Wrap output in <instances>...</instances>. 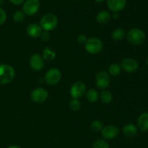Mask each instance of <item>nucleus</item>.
<instances>
[{"label":"nucleus","mask_w":148,"mask_h":148,"mask_svg":"<svg viewBox=\"0 0 148 148\" xmlns=\"http://www.w3.org/2000/svg\"><path fill=\"white\" fill-rule=\"evenodd\" d=\"M127 41L132 45H140L145 41L146 36L144 31L139 28H132L127 34Z\"/></svg>","instance_id":"obj_1"},{"label":"nucleus","mask_w":148,"mask_h":148,"mask_svg":"<svg viewBox=\"0 0 148 148\" xmlns=\"http://www.w3.org/2000/svg\"><path fill=\"white\" fill-rule=\"evenodd\" d=\"M15 72L14 68L9 65H0V84H7L14 78Z\"/></svg>","instance_id":"obj_2"},{"label":"nucleus","mask_w":148,"mask_h":148,"mask_svg":"<svg viewBox=\"0 0 148 148\" xmlns=\"http://www.w3.org/2000/svg\"><path fill=\"white\" fill-rule=\"evenodd\" d=\"M58 25V17L52 13H47L40 20V27L46 31L53 30Z\"/></svg>","instance_id":"obj_3"},{"label":"nucleus","mask_w":148,"mask_h":148,"mask_svg":"<svg viewBox=\"0 0 148 148\" xmlns=\"http://www.w3.org/2000/svg\"><path fill=\"white\" fill-rule=\"evenodd\" d=\"M85 44L87 52L92 55L99 53L103 49V42L98 38H90L88 39Z\"/></svg>","instance_id":"obj_4"},{"label":"nucleus","mask_w":148,"mask_h":148,"mask_svg":"<svg viewBox=\"0 0 148 148\" xmlns=\"http://www.w3.org/2000/svg\"><path fill=\"white\" fill-rule=\"evenodd\" d=\"M40 7L38 0H26L23 4V12L29 16L36 14Z\"/></svg>","instance_id":"obj_5"},{"label":"nucleus","mask_w":148,"mask_h":148,"mask_svg":"<svg viewBox=\"0 0 148 148\" xmlns=\"http://www.w3.org/2000/svg\"><path fill=\"white\" fill-rule=\"evenodd\" d=\"M110 82H111V78L108 73L106 71H100L97 73L95 77V83L96 85L100 89H104L108 87Z\"/></svg>","instance_id":"obj_6"},{"label":"nucleus","mask_w":148,"mask_h":148,"mask_svg":"<svg viewBox=\"0 0 148 148\" xmlns=\"http://www.w3.org/2000/svg\"><path fill=\"white\" fill-rule=\"evenodd\" d=\"M62 78V74L59 70L57 68H51L46 72L45 75V81L48 84L54 85L60 81Z\"/></svg>","instance_id":"obj_7"},{"label":"nucleus","mask_w":148,"mask_h":148,"mask_svg":"<svg viewBox=\"0 0 148 148\" xmlns=\"http://www.w3.org/2000/svg\"><path fill=\"white\" fill-rule=\"evenodd\" d=\"M85 91H86V86L85 84L80 81H77L71 87L70 94L73 99H79L85 94Z\"/></svg>","instance_id":"obj_8"},{"label":"nucleus","mask_w":148,"mask_h":148,"mask_svg":"<svg viewBox=\"0 0 148 148\" xmlns=\"http://www.w3.org/2000/svg\"><path fill=\"white\" fill-rule=\"evenodd\" d=\"M48 97V93L46 89L43 88H36L33 90L30 94V98L33 102L41 103L46 101Z\"/></svg>","instance_id":"obj_9"},{"label":"nucleus","mask_w":148,"mask_h":148,"mask_svg":"<svg viewBox=\"0 0 148 148\" xmlns=\"http://www.w3.org/2000/svg\"><path fill=\"white\" fill-rule=\"evenodd\" d=\"M119 128L114 125H108L103 128L101 130V134L106 139H113L119 134Z\"/></svg>","instance_id":"obj_10"},{"label":"nucleus","mask_w":148,"mask_h":148,"mask_svg":"<svg viewBox=\"0 0 148 148\" xmlns=\"http://www.w3.org/2000/svg\"><path fill=\"white\" fill-rule=\"evenodd\" d=\"M121 68L128 73H133L138 69V63L132 58H125L121 62Z\"/></svg>","instance_id":"obj_11"},{"label":"nucleus","mask_w":148,"mask_h":148,"mask_svg":"<svg viewBox=\"0 0 148 148\" xmlns=\"http://www.w3.org/2000/svg\"><path fill=\"white\" fill-rule=\"evenodd\" d=\"M30 67L34 71H40L44 66V59L43 57L38 54H35L31 56L30 59Z\"/></svg>","instance_id":"obj_12"},{"label":"nucleus","mask_w":148,"mask_h":148,"mask_svg":"<svg viewBox=\"0 0 148 148\" xmlns=\"http://www.w3.org/2000/svg\"><path fill=\"white\" fill-rule=\"evenodd\" d=\"M127 0H108L107 6L111 11L118 12L125 7Z\"/></svg>","instance_id":"obj_13"},{"label":"nucleus","mask_w":148,"mask_h":148,"mask_svg":"<svg viewBox=\"0 0 148 148\" xmlns=\"http://www.w3.org/2000/svg\"><path fill=\"white\" fill-rule=\"evenodd\" d=\"M137 126L141 131H148V113H143L139 116L137 120Z\"/></svg>","instance_id":"obj_14"},{"label":"nucleus","mask_w":148,"mask_h":148,"mask_svg":"<svg viewBox=\"0 0 148 148\" xmlns=\"http://www.w3.org/2000/svg\"><path fill=\"white\" fill-rule=\"evenodd\" d=\"M27 33L32 38H38L42 33V28L38 25L30 24L27 28Z\"/></svg>","instance_id":"obj_15"},{"label":"nucleus","mask_w":148,"mask_h":148,"mask_svg":"<svg viewBox=\"0 0 148 148\" xmlns=\"http://www.w3.org/2000/svg\"><path fill=\"white\" fill-rule=\"evenodd\" d=\"M111 15L107 10H102L97 15L96 20L100 24H106L111 20Z\"/></svg>","instance_id":"obj_16"},{"label":"nucleus","mask_w":148,"mask_h":148,"mask_svg":"<svg viewBox=\"0 0 148 148\" xmlns=\"http://www.w3.org/2000/svg\"><path fill=\"white\" fill-rule=\"evenodd\" d=\"M137 132H138L137 128L134 124H132V123H129V124L125 125L124 129H123V133H124V134L127 137L129 138L134 137V136L137 135Z\"/></svg>","instance_id":"obj_17"},{"label":"nucleus","mask_w":148,"mask_h":148,"mask_svg":"<svg viewBox=\"0 0 148 148\" xmlns=\"http://www.w3.org/2000/svg\"><path fill=\"white\" fill-rule=\"evenodd\" d=\"M86 99L88 100V102L91 103H94L98 100V94L97 91L93 89H89L88 91H86Z\"/></svg>","instance_id":"obj_18"},{"label":"nucleus","mask_w":148,"mask_h":148,"mask_svg":"<svg viewBox=\"0 0 148 148\" xmlns=\"http://www.w3.org/2000/svg\"><path fill=\"white\" fill-rule=\"evenodd\" d=\"M56 57V53L50 48L47 47L43 50V58L46 61L53 60Z\"/></svg>","instance_id":"obj_19"},{"label":"nucleus","mask_w":148,"mask_h":148,"mask_svg":"<svg viewBox=\"0 0 148 148\" xmlns=\"http://www.w3.org/2000/svg\"><path fill=\"white\" fill-rule=\"evenodd\" d=\"M100 98L103 102L105 103V104H108L112 101L113 96L109 91L104 90V91H101V94H100Z\"/></svg>","instance_id":"obj_20"},{"label":"nucleus","mask_w":148,"mask_h":148,"mask_svg":"<svg viewBox=\"0 0 148 148\" xmlns=\"http://www.w3.org/2000/svg\"><path fill=\"white\" fill-rule=\"evenodd\" d=\"M112 38L116 41H121L125 36V30L123 28H117L112 33Z\"/></svg>","instance_id":"obj_21"},{"label":"nucleus","mask_w":148,"mask_h":148,"mask_svg":"<svg viewBox=\"0 0 148 148\" xmlns=\"http://www.w3.org/2000/svg\"><path fill=\"white\" fill-rule=\"evenodd\" d=\"M108 71L111 75L116 76V75H119L120 72H121V66L117 63L111 64L108 68Z\"/></svg>","instance_id":"obj_22"},{"label":"nucleus","mask_w":148,"mask_h":148,"mask_svg":"<svg viewBox=\"0 0 148 148\" xmlns=\"http://www.w3.org/2000/svg\"><path fill=\"white\" fill-rule=\"evenodd\" d=\"M92 148H109V144L106 139H100L94 142Z\"/></svg>","instance_id":"obj_23"},{"label":"nucleus","mask_w":148,"mask_h":148,"mask_svg":"<svg viewBox=\"0 0 148 148\" xmlns=\"http://www.w3.org/2000/svg\"><path fill=\"white\" fill-rule=\"evenodd\" d=\"M91 128H92V129L94 131H101V130L103 128V123L101 120H95L92 121V123H91Z\"/></svg>","instance_id":"obj_24"},{"label":"nucleus","mask_w":148,"mask_h":148,"mask_svg":"<svg viewBox=\"0 0 148 148\" xmlns=\"http://www.w3.org/2000/svg\"><path fill=\"white\" fill-rule=\"evenodd\" d=\"M25 17V14L22 11H17L13 15V19L17 23H20V22L23 21Z\"/></svg>","instance_id":"obj_25"},{"label":"nucleus","mask_w":148,"mask_h":148,"mask_svg":"<svg viewBox=\"0 0 148 148\" xmlns=\"http://www.w3.org/2000/svg\"><path fill=\"white\" fill-rule=\"evenodd\" d=\"M69 107L72 110H78L80 108V102L78 99H72L69 102Z\"/></svg>","instance_id":"obj_26"},{"label":"nucleus","mask_w":148,"mask_h":148,"mask_svg":"<svg viewBox=\"0 0 148 148\" xmlns=\"http://www.w3.org/2000/svg\"><path fill=\"white\" fill-rule=\"evenodd\" d=\"M6 18H7V15H6L5 11L0 7V26L5 22Z\"/></svg>","instance_id":"obj_27"},{"label":"nucleus","mask_w":148,"mask_h":148,"mask_svg":"<svg viewBox=\"0 0 148 148\" xmlns=\"http://www.w3.org/2000/svg\"><path fill=\"white\" fill-rule=\"evenodd\" d=\"M87 37L84 34H80L77 36V41L80 44H85V42L87 41Z\"/></svg>","instance_id":"obj_28"},{"label":"nucleus","mask_w":148,"mask_h":148,"mask_svg":"<svg viewBox=\"0 0 148 148\" xmlns=\"http://www.w3.org/2000/svg\"><path fill=\"white\" fill-rule=\"evenodd\" d=\"M40 36H41V39L43 41H48L49 39V38H50V35H49V33H47V32L41 33Z\"/></svg>","instance_id":"obj_29"},{"label":"nucleus","mask_w":148,"mask_h":148,"mask_svg":"<svg viewBox=\"0 0 148 148\" xmlns=\"http://www.w3.org/2000/svg\"><path fill=\"white\" fill-rule=\"evenodd\" d=\"M25 0H10V1L11 3H12L13 4H15V5H20L22 3H23Z\"/></svg>","instance_id":"obj_30"},{"label":"nucleus","mask_w":148,"mask_h":148,"mask_svg":"<svg viewBox=\"0 0 148 148\" xmlns=\"http://www.w3.org/2000/svg\"><path fill=\"white\" fill-rule=\"evenodd\" d=\"M7 148H21L19 146H17V145H11V146H9Z\"/></svg>","instance_id":"obj_31"},{"label":"nucleus","mask_w":148,"mask_h":148,"mask_svg":"<svg viewBox=\"0 0 148 148\" xmlns=\"http://www.w3.org/2000/svg\"><path fill=\"white\" fill-rule=\"evenodd\" d=\"M96 2H98V3H101V2H103V1H104L105 0H95Z\"/></svg>","instance_id":"obj_32"},{"label":"nucleus","mask_w":148,"mask_h":148,"mask_svg":"<svg viewBox=\"0 0 148 148\" xmlns=\"http://www.w3.org/2000/svg\"><path fill=\"white\" fill-rule=\"evenodd\" d=\"M147 65H148V57H147Z\"/></svg>","instance_id":"obj_33"}]
</instances>
